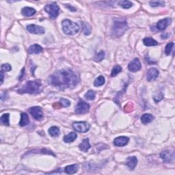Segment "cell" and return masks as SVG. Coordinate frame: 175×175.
I'll list each match as a JSON object with an SVG mask.
<instances>
[{"mask_svg":"<svg viewBox=\"0 0 175 175\" xmlns=\"http://www.w3.org/2000/svg\"><path fill=\"white\" fill-rule=\"evenodd\" d=\"M90 147H91V146L90 145L89 139L88 138L84 139L82 142L79 145V150L84 152H88V150L90 149Z\"/></svg>","mask_w":175,"mask_h":175,"instance_id":"cell-17","label":"cell"},{"mask_svg":"<svg viewBox=\"0 0 175 175\" xmlns=\"http://www.w3.org/2000/svg\"><path fill=\"white\" fill-rule=\"evenodd\" d=\"M49 134L52 137H57L60 134V131L57 127L53 126L49 129Z\"/></svg>","mask_w":175,"mask_h":175,"instance_id":"cell-24","label":"cell"},{"mask_svg":"<svg viewBox=\"0 0 175 175\" xmlns=\"http://www.w3.org/2000/svg\"><path fill=\"white\" fill-rule=\"evenodd\" d=\"M79 81V77L70 69L57 70L49 78V84L61 90L74 88Z\"/></svg>","mask_w":175,"mask_h":175,"instance_id":"cell-1","label":"cell"},{"mask_svg":"<svg viewBox=\"0 0 175 175\" xmlns=\"http://www.w3.org/2000/svg\"><path fill=\"white\" fill-rule=\"evenodd\" d=\"M105 82V77L102 75H100L97 78H96L94 81V86H96V87H99V86H103Z\"/></svg>","mask_w":175,"mask_h":175,"instance_id":"cell-25","label":"cell"},{"mask_svg":"<svg viewBox=\"0 0 175 175\" xmlns=\"http://www.w3.org/2000/svg\"><path fill=\"white\" fill-rule=\"evenodd\" d=\"M66 7H68V8H69V9H70V10H72L73 12H75V11L76 10V9H75V8H73L72 6H71V7H70V6H68V5H66Z\"/></svg>","mask_w":175,"mask_h":175,"instance_id":"cell-38","label":"cell"},{"mask_svg":"<svg viewBox=\"0 0 175 175\" xmlns=\"http://www.w3.org/2000/svg\"><path fill=\"white\" fill-rule=\"evenodd\" d=\"M1 123L6 126H9V114H4L0 118Z\"/></svg>","mask_w":175,"mask_h":175,"instance_id":"cell-29","label":"cell"},{"mask_svg":"<svg viewBox=\"0 0 175 175\" xmlns=\"http://www.w3.org/2000/svg\"><path fill=\"white\" fill-rule=\"evenodd\" d=\"M79 170V165L78 164H73L67 166L65 168V172L68 174H73L76 173Z\"/></svg>","mask_w":175,"mask_h":175,"instance_id":"cell-16","label":"cell"},{"mask_svg":"<svg viewBox=\"0 0 175 175\" xmlns=\"http://www.w3.org/2000/svg\"><path fill=\"white\" fill-rule=\"evenodd\" d=\"M43 90L42 88V83L41 80L29 81L22 87L21 89L18 90L20 94H38Z\"/></svg>","mask_w":175,"mask_h":175,"instance_id":"cell-2","label":"cell"},{"mask_svg":"<svg viewBox=\"0 0 175 175\" xmlns=\"http://www.w3.org/2000/svg\"><path fill=\"white\" fill-rule=\"evenodd\" d=\"M118 5L125 9H128V8L132 7L133 3L130 1H121L118 2Z\"/></svg>","mask_w":175,"mask_h":175,"instance_id":"cell-27","label":"cell"},{"mask_svg":"<svg viewBox=\"0 0 175 175\" xmlns=\"http://www.w3.org/2000/svg\"><path fill=\"white\" fill-rule=\"evenodd\" d=\"M128 29L127 23L123 19H116L114 22V25L112 26V34L113 36L118 38L125 34Z\"/></svg>","mask_w":175,"mask_h":175,"instance_id":"cell-3","label":"cell"},{"mask_svg":"<svg viewBox=\"0 0 175 175\" xmlns=\"http://www.w3.org/2000/svg\"><path fill=\"white\" fill-rule=\"evenodd\" d=\"M11 69H12V67L9 64H4L1 66V70H3V71L8 72L10 71Z\"/></svg>","mask_w":175,"mask_h":175,"instance_id":"cell-35","label":"cell"},{"mask_svg":"<svg viewBox=\"0 0 175 175\" xmlns=\"http://www.w3.org/2000/svg\"><path fill=\"white\" fill-rule=\"evenodd\" d=\"M43 47L39 45H37V44H34V45H31L28 49V52L30 54H39L43 52Z\"/></svg>","mask_w":175,"mask_h":175,"instance_id":"cell-18","label":"cell"},{"mask_svg":"<svg viewBox=\"0 0 175 175\" xmlns=\"http://www.w3.org/2000/svg\"><path fill=\"white\" fill-rule=\"evenodd\" d=\"M150 5L151 7H158V6H164L165 2L163 1H150Z\"/></svg>","mask_w":175,"mask_h":175,"instance_id":"cell-31","label":"cell"},{"mask_svg":"<svg viewBox=\"0 0 175 175\" xmlns=\"http://www.w3.org/2000/svg\"><path fill=\"white\" fill-rule=\"evenodd\" d=\"M62 30L65 34L69 35V36H73L78 33L79 31V26L78 24L69 19L63 20L62 22Z\"/></svg>","mask_w":175,"mask_h":175,"instance_id":"cell-4","label":"cell"},{"mask_svg":"<svg viewBox=\"0 0 175 175\" xmlns=\"http://www.w3.org/2000/svg\"><path fill=\"white\" fill-rule=\"evenodd\" d=\"M29 123H30V118H29L28 115L26 113H21L19 125L21 127H25V126L29 125Z\"/></svg>","mask_w":175,"mask_h":175,"instance_id":"cell-20","label":"cell"},{"mask_svg":"<svg viewBox=\"0 0 175 175\" xmlns=\"http://www.w3.org/2000/svg\"><path fill=\"white\" fill-rule=\"evenodd\" d=\"M129 141V138L126 136L118 137L114 140V145L116 147H125L128 144Z\"/></svg>","mask_w":175,"mask_h":175,"instance_id":"cell-13","label":"cell"},{"mask_svg":"<svg viewBox=\"0 0 175 175\" xmlns=\"http://www.w3.org/2000/svg\"><path fill=\"white\" fill-rule=\"evenodd\" d=\"M90 110L89 104L84 101H80L75 107V112L77 114H84L88 112Z\"/></svg>","mask_w":175,"mask_h":175,"instance_id":"cell-8","label":"cell"},{"mask_svg":"<svg viewBox=\"0 0 175 175\" xmlns=\"http://www.w3.org/2000/svg\"><path fill=\"white\" fill-rule=\"evenodd\" d=\"M83 27H84L83 29H84V34H85V35L90 34V25H88V23H83Z\"/></svg>","mask_w":175,"mask_h":175,"instance_id":"cell-34","label":"cell"},{"mask_svg":"<svg viewBox=\"0 0 175 175\" xmlns=\"http://www.w3.org/2000/svg\"><path fill=\"white\" fill-rule=\"evenodd\" d=\"M137 163H138V159H137V157L134 156H131V157H129L127 158V162H126V165H127L131 170H133L135 168H136V166H137Z\"/></svg>","mask_w":175,"mask_h":175,"instance_id":"cell-15","label":"cell"},{"mask_svg":"<svg viewBox=\"0 0 175 175\" xmlns=\"http://www.w3.org/2000/svg\"><path fill=\"white\" fill-rule=\"evenodd\" d=\"M84 97H85L87 100L92 101L94 100L95 97H96V93H95L94 91H93V90H90L86 93V94L84 95Z\"/></svg>","mask_w":175,"mask_h":175,"instance_id":"cell-26","label":"cell"},{"mask_svg":"<svg viewBox=\"0 0 175 175\" xmlns=\"http://www.w3.org/2000/svg\"><path fill=\"white\" fill-rule=\"evenodd\" d=\"M77 138V135L76 133L75 132H71L69 134H68L67 136H65L64 137L63 140L66 143H70L74 142L75 139Z\"/></svg>","mask_w":175,"mask_h":175,"instance_id":"cell-22","label":"cell"},{"mask_svg":"<svg viewBox=\"0 0 175 175\" xmlns=\"http://www.w3.org/2000/svg\"><path fill=\"white\" fill-rule=\"evenodd\" d=\"M174 46V43H169L167 44L165 48V54L167 55H169L171 53V51L172 49V47Z\"/></svg>","mask_w":175,"mask_h":175,"instance_id":"cell-32","label":"cell"},{"mask_svg":"<svg viewBox=\"0 0 175 175\" xmlns=\"http://www.w3.org/2000/svg\"><path fill=\"white\" fill-rule=\"evenodd\" d=\"M27 30L31 34H43L45 33V29L44 28L41 27V26H38L34 24H31V25H28L27 26Z\"/></svg>","mask_w":175,"mask_h":175,"instance_id":"cell-9","label":"cell"},{"mask_svg":"<svg viewBox=\"0 0 175 175\" xmlns=\"http://www.w3.org/2000/svg\"><path fill=\"white\" fill-rule=\"evenodd\" d=\"M54 107L55 108H60V107H62V106L60 103H55V105H54Z\"/></svg>","mask_w":175,"mask_h":175,"instance_id":"cell-37","label":"cell"},{"mask_svg":"<svg viewBox=\"0 0 175 175\" xmlns=\"http://www.w3.org/2000/svg\"><path fill=\"white\" fill-rule=\"evenodd\" d=\"M105 57V52L103 51H101L99 53L95 55V56L94 57V60L97 62H101Z\"/></svg>","mask_w":175,"mask_h":175,"instance_id":"cell-28","label":"cell"},{"mask_svg":"<svg viewBox=\"0 0 175 175\" xmlns=\"http://www.w3.org/2000/svg\"><path fill=\"white\" fill-rule=\"evenodd\" d=\"M73 127L78 132L86 133L89 131L90 125L87 122H74L73 123Z\"/></svg>","mask_w":175,"mask_h":175,"instance_id":"cell-6","label":"cell"},{"mask_svg":"<svg viewBox=\"0 0 175 175\" xmlns=\"http://www.w3.org/2000/svg\"><path fill=\"white\" fill-rule=\"evenodd\" d=\"M159 72L156 68H150L148 69L147 74V79L148 81H152L155 80L159 76Z\"/></svg>","mask_w":175,"mask_h":175,"instance_id":"cell-12","label":"cell"},{"mask_svg":"<svg viewBox=\"0 0 175 175\" xmlns=\"http://www.w3.org/2000/svg\"><path fill=\"white\" fill-rule=\"evenodd\" d=\"M4 71H3V70H1V84H0V85H2V84H3V82H4Z\"/></svg>","mask_w":175,"mask_h":175,"instance_id":"cell-36","label":"cell"},{"mask_svg":"<svg viewBox=\"0 0 175 175\" xmlns=\"http://www.w3.org/2000/svg\"><path fill=\"white\" fill-rule=\"evenodd\" d=\"M141 63L139 58H134L128 65V69L131 72H137L141 69Z\"/></svg>","mask_w":175,"mask_h":175,"instance_id":"cell-10","label":"cell"},{"mask_svg":"<svg viewBox=\"0 0 175 175\" xmlns=\"http://www.w3.org/2000/svg\"><path fill=\"white\" fill-rule=\"evenodd\" d=\"M160 156L165 163H170L174 160V153L171 150H165L161 152Z\"/></svg>","mask_w":175,"mask_h":175,"instance_id":"cell-11","label":"cell"},{"mask_svg":"<svg viewBox=\"0 0 175 175\" xmlns=\"http://www.w3.org/2000/svg\"><path fill=\"white\" fill-rule=\"evenodd\" d=\"M172 19L170 18H166L164 19H161L157 23L156 28L159 30H164L168 25L171 23Z\"/></svg>","mask_w":175,"mask_h":175,"instance_id":"cell-14","label":"cell"},{"mask_svg":"<svg viewBox=\"0 0 175 175\" xmlns=\"http://www.w3.org/2000/svg\"><path fill=\"white\" fill-rule=\"evenodd\" d=\"M29 112L30 113V114L32 115L33 118H34L35 120L41 121L43 120V110L41 107H38V106H35V107H30L29 109Z\"/></svg>","mask_w":175,"mask_h":175,"instance_id":"cell-7","label":"cell"},{"mask_svg":"<svg viewBox=\"0 0 175 175\" xmlns=\"http://www.w3.org/2000/svg\"><path fill=\"white\" fill-rule=\"evenodd\" d=\"M36 10L30 7H25L21 10V13L25 17H31L36 14Z\"/></svg>","mask_w":175,"mask_h":175,"instance_id":"cell-19","label":"cell"},{"mask_svg":"<svg viewBox=\"0 0 175 175\" xmlns=\"http://www.w3.org/2000/svg\"><path fill=\"white\" fill-rule=\"evenodd\" d=\"M60 103H61V105H62V107H69L70 105V101H68V99H64V98L60 99Z\"/></svg>","mask_w":175,"mask_h":175,"instance_id":"cell-33","label":"cell"},{"mask_svg":"<svg viewBox=\"0 0 175 175\" xmlns=\"http://www.w3.org/2000/svg\"><path fill=\"white\" fill-rule=\"evenodd\" d=\"M45 10L48 13L52 19H55L59 15L60 8L57 4L53 3L47 4L45 7Z\"/></svg>","mask_w":175,"mask_h":175,"instance_id":"cell-5","label":"cell"},{"mask_svg":"<svg viewBox=\"0 0 175 175\" xmlns=\"http://www.w3.org/2000/svg\"><path fill=\"white\" fill-rule=\"evenodd\" d=\"M122 71V67L120 65H116L114 66V68L112 70V73H111V76L115 77L117 75Z\"/></svg>","mask_w":175,"mask_h":175,"instance_id":"cell-30","label":"cell"},{"mask_svg":"<svg viewBox=\"0 0 175 175\" xmlns=\"http://www.w3.org/2000/svg\"><path fill=\"white\" fill-rule=\"evenodd\" d=\"M143 43L144 45L148 46H156L158 45V43L155 40L152 38L151 37H146L143 39Z\"/></svg>","mask_w":175,"mask_h":175,"instance_id":"cell-21","label":"cell"},{"mask_svg":"<svg viewBox=\"0 0 175 175\" xmlns=\"http://www.w3.org/2000/svg\"><path fill=\"white\" fill-rule=\"evenodd\" d=\"M154 119V116L150 114H145L141 116L142 123L145 125H147L148 123H150Z\"/></svg>","mask_w":175,"mask_h":175,"instance_id":"cell-23","label":"cell"}]
</instances>
